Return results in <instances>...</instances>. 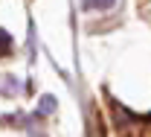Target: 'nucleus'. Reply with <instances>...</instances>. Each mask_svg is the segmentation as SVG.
Wrapping results in <instances>:
<instances>
[{"mask_svg": "<svg viewBox=\"0 0 151 137\" xmlns=\"http://www.w3.org/2000/svg\"><path fill=\"white\" fill-rule=\"evenodd\" d=\"M50 111H55V99L47 96L44 102H41V114H50Z\"/></svg>", "mask_w": 151, "mask_h": 137, "instance_id": "7ed1b4c3", "label": "nucleus"}, {"mask_svg": "<svg viewBox=\"0 0 151 137\" xmlns=\"http://www.w3.org/2000/svg\"><path fill=\"white\" fill-rule=\"evenodd\" d=\"M113 0H81V6L84 9H108Z\"/></svg>", "mask_w": 151, "mask_h": 137, "instance_id": "f03ea898", "label": "nucleus"}, {"mask_svg": "<svg viewBox=\"0 0 151 137\" xmlns=\"http://www.w3.org/2000/svg\"><path fill=\"white\" fill-rule=\"evenodd\" d=\"M12 47H15L12 35H9L6 29H0V56H9V53H12Z\"/></svg>", "mask_w": 151, "mask_h": 137, "instance_id": "f257e3e1", "label": "nucleus"}]
</instances>
